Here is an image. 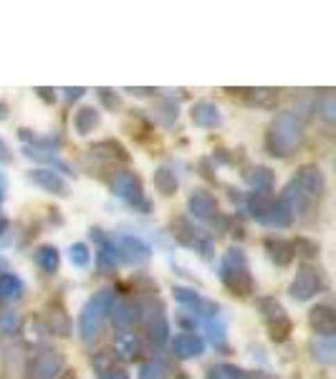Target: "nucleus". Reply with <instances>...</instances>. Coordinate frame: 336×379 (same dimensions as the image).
<instances>
[{
    "label": "nucleus",
    "mask_w": 336,
    "mask_h": 379,
    "mask_svg": "<svg viewBox=\"0 0 336 379\" xmlns=\"http://www.w3.org/2000/svg\"><path fill=\"white\" fill-rule=\"evenodd\" d=\"M114 303V291L112 288H101L96 296H94L92 301L86 303V309L81 311V319H78V334L84 342H94L101 329V321H104V316L109 314Z\"/></svg>",
    "instance_id": "nucleus-1"
},
{
    "label": "nucleus",
    "mask_w": 336,
    "mask_h": 379,
    "mask_svg": "<svg viewBox=\"0 0 336 379\" xmlns=\"http://www.w3.org/2000/svg\"><path fill=\"white\" fill-rule=\"evenodd\" d=\"M301 140V121L296 119V114L286 112L280 114L274 124V132H271V144L278 155H288L291 149L299 144Z\"/></svg>",
    "instance_id": "nucleus-2"
},
{
    "label": "nucleus",
    "mask_w": 336,
    "mask_h": 379,
    "mask_svg": "<svg viewBox=\"0 0 336 379\" xmlns=\"http://www.w3.org/2000/svg\"><path fill=\"white\" fill-rule=\"evenodd\" d=\"M223 278L233 291H248L251 288V276L245 268L243 251H228L223 260Z\"/></svg>",
    "instance_id": "nucleus-3"
},
{
    "label": "nucleus",
    "mask_w": 336,
    "mask_h": 379,
    "mask_svg": "<svg viewBox=\"0 0 336 379\" xmlns=\"http://www.w3.org/2000/svg\"><path fill=\"white\" fill-rule=\"evenodd\" d=\"M316 291H319V276H316L311 268H301V271L296 273L294 286H291V294H294V298L303 301V298H311Z\"/></svg>",
    "instance_id": "nucleus-4"
},
{
    "label": "nucleus",
    "mask_w": 336,
    "mask_h": 379,
    "mask_svg": "<svg viewBox=\"0 0 336 379\" xmlns=\"http://www.w3.org/2000/svg\"><path fill=\"white\" fill-rule=\"evenodd\" d=\"M31 180H33L38 187L49 190V192H56V195H66L69 192V185H66V180H63L58 172H53V169H33L31 172Z\"/></svg>",
    "instance_id": "nucleus-5"
},
{
    "label": "nucleus",
    "mask_w": 336,
    "mask_h": 379,
    "mask_svg": "<svg viewBox=\"0 0 336 379\" xmlns=\"http://www.w3.org/2000/svg\"><path fill=\"white\" fill-rule=\"evenodd\" d=\"M205 349L203 339L195 337V334H177L172 339V351H175L180 359H190V357H200Z\"/></svg>",
    "instance_id": "nucleus-6"
},
{
    "label": "nucleus",
    "mask_w": 336,
    "mask_h": 379,
    "mask_svg": "<svg viewBox=\"0 0 336 379\" xmlns=\"http://www.w3.org/2000/svg\"><path fill=\"white\" fill-rule=\"evenodd\" d=\"M112 187H114V192H117V195L124 197V200H129V203L144 205V200H142V190H140V185H137L134 175H129V172H121L119 177H114Z\"/></svg>",
    "instance_id": "nucleus-7"
},
{
    "label": "nucleus",
    "mask_w": 336,
    "mask_h": 379,
    "mask_svg": "<svg viewBox=\"0 0 336 379\" xmlns=\"http://www.w3.org/2000/svg\"><path fill=\"white\" fill-rule=\"evenodd\" d=\"M119 251L124 253V258L129 260V263H142V260H147V255H149L147 243H144L142 238H132V235L121 238Z\"/></svg>",
    "instance_id": "nucleus-8"
},
{
    "label": "nucleus",
    "mask_w": 336,
    "mask_h": 379,
    "mask_svg": "<svg viewBox=\"0 0 336 379\" xmlns=\"http://www.w3.org/2000/svg\"><path fill=\"white\" fill-rule=\"evenodd\" d=\"M192 121H195L197 126L210 129V126L220 124V112H217V106L210 104V101H200V104L192 106Z\"/></svg>",
    "instance_id": "nucleus-9"
},
{
    "label": "nucleus",
    "mask_w": 336,
    "mask_h": 379,
    "mask_svg": "<svg viewBox=\"0 0 336 379\" xmlns=\"http://www.w3.org/2000/svg\"><path fill=\"white\" fill-rule=\"evenodd\" d=\"M190 212H192L195 218H200V220L212 218V215L217 212L215 200H212L208 192H195V195L190 197Z\"/></svg>",
    "instance_id": "nucleus-10"
},
{
    "label": "nucleus",
    "mask_w": 336,
    "mask_h": 379,
    "mask_svg": "<svg viewBox=\"0 0 336 379\" xmlns=\"http://www.w3.org/2000/svg\"><path fill=\"white\" fill-rule=\"evenodd\" d=\"M58 369H61V357L58 354H41V357L35 359V364H33V374L38 379H51V377H56Z\"/></svg>",
    "instance_id": "nucleus-11"
},
{
    "label": "nucleus",
    "mask_w": 336,
    "mask_h": 379,
    "mask_svg": "<svg viewBox=\"0 0 336 379\" xmlns=\"http://www.w3.org/2000/svg\"><path fill=\"white\" fill-rule=\"evenodd\" d=\"M74 126H76L78 134H89L94 132L99 126V112L94 106H84V109H78L76 117H74Z\"/></svg>",
    "instance_id": "nucleus-12"
},
{
    "label": "nucleus",
    "mask_w": 336,
    "mask_h": 379,
    "mask_svg": "<svg viewBox=\"0 0 336 379\" xmlns=\"http://www.w3.org/2000/svg\"><path fill=\"white\" fill-rule=\"evenodd\" d=\"M35 263H38V268H43L46 273L56 271V266H58V253H56V248H49V246L38 248V251H35Z\"/></svg>",
    "instance_id": "nucleus-13"
},
{
    "label": "nucleus",
    "mask_w": 336,
    "mask_h": 379,
    "mask_svg": "<svg viewBox=\"0 0 336 379\" xmlns=\"http://www.w3.org/2000/svg\"><path fill=\"white\" fill-rule=\"evenodd\" d=\"M154 185H157V190H160V192H165V195L175 192V187H177L175 172H169L167 167L157 169V172H154Z\"/></svg>",
    "instance_id": "nucleus-14"
},
{
    "label": "nucleus",
    "mask_w": 336,
    "mask_h": 379,
    "mask_svg": "<svg viewBox=\"0 0 336 379\" xmlns=\"http://www.w3.org/2000/svg\"><path fill=\"white\" fill-rule=\"evenodd\" d=\"M21 291H23L21 281H18L13 273L0 276V296H3V298H18Z\"/></svg>",
    "instance_id": "nucleus-15"
},
{
    "label": "nucleus",
    "mask_w": 336,
    "mask_h": 379,
    "mask_svg": "<svg viewBox=\"0 0 336 379\" xmlns=\"http://www.w3.org/2000/svg\"><path fill=\"white\" fill-rule=\"evenodd\" d=\"M314 326L316 331H321V337H331V331H334V316H331V311L329 309L314 311Z\"/></svg>",
    "instance_id": "nucleus-16"
},
{
    "label": "nucleus",
    "mask_w": 336,
    "mask_h": 379,
    "mask_svg": "<svg viewBox=\"0 0 336 379\" xmlns=\"http://www.w3.org/2000/svg\"><path fill=\"white\" fill-rule=\"evenodd\" d=\"M114 311V321L119 323V326H126V323H132L134 319H137V314H134V306L132 303H112V309Z\"/></svg>",
    "instance_id": "nucleus-17"
},
{
    "label": "nucleus",
    "mask_w": 336,
    "mask_h": 379,
    "mask_svg": "<svg viewBox=\"0 0 336 379\" xmlns=\"http://www.w3.org/2000/svg\"><path fill=\"white\" fill-rule=\"evenodd\" d=\"M99 266L101 268H109V266H114V260H117V251H114V243H109L106 238H101L99 235Z\"/></svg>",
    "instance_id": "nucleus-18"
},
{
    "label": "nucleus",
    "mask_w": 336,
    "mask_h": 379,
    "mask_svg": "<svg viewBox=\"0 0 336 379\" xmlns=\"http://www.w3.org/2000/svg\"><path fill=\"white\" fill-rule=\"evenodd\" d=\"M114 349H117L119 357L129 359L134 354V349H137V342H134L132 334H119V337L114 339Z\"/></svg>",
    "instance_id": "nucleus-19"
},
{
    "label": "nucleus",
    "mask_w": 336,
    "mask_h": 379,
    "mask_svg": "<svg viewBox=\"0 0 336 379\" xmlns=\"http://www.w3.org/2000/svg\"><path fill=\"white\" fill-rule=\"evenodd\" d=\"M69 258L76 268H86L89 266V260H92V255H89V248H86L84 243H76V246H71Z\"/></svg>",
    "instance_id": "nucleus-20"
},
{
    "label": "nucleus",
    "mask_w": 336,
    "mask_h": 379,
    "mask_svg": "<svg viewBox=\"0 0 336 379\" xmlns=\"http://www.w3.org/2000/svg\"><path fill=\"white\" fill-rule=\"evenodd\" d=\"M314 351H316V357L321 359V362H331V359H334V342H331V337L316 339Z\"/></svg>",
    "instance_id": "nucleus-21"
},
{
    "label": "nucleus",
    "mask_w": 336,
    "mask_h": 379,
    "mask_svg": "<svg viewBox=\"0 0 336 379\" xmlns=\"http://www.w3.org/2000/svg\"><path fill=\"white\" fill-rule=\"evenodd\" d=\"M175 298L177 303H183V306H187V309L192 311L200 306V296H197L195 291H187V288H175Z\"/></svg>",
    "instance_id": "nucleus-22"
},
{
    "label": "nucleus",
    "mask_w": 336,
    "mask_h": 379,
    "mask_svg": "<svg viewBox=\"0 0 336 379\" xmlns=\"http://www.w3.org/2000/svg\"><path fill=\"white\" fill-rule=\"evenodd\" d=\"M210 379H240V372L230 364H217L210 369Z\"/></svg>",
    "instance_id": "nucleus-23"
},
{
    "label": "nucleus",
    "mask_w": 336,
    "mask_h": 379,
    "mask_svg": "<svg viewBox=\"0 0 336 379\" xmlns=\"http://www.w3.org/2000/svg\"><path fill=\"white\" fill-rule=\"evenodd\" d=\"M205 329H208V334H210V339L215 342V344H220V342H223V337H225V334H223V323L217 321L215 316L205 321Z\"/></svg>",
    "instance_id": "nucleus-24"
},
{
    "label": "nucleus",
    "mask_w": 336,
    "mask_h": 379,
    "mask_svg": "<svg viewBox=\"0 0 336 379\" xmlns=\"http://www.w3.org/2000/svg\"><path fill=\"white\" fill-rule=\"evenodd\" d=\"M140 379H165V369L160 364L149 362V364H144L140 369Z\"/></svg>",
    "instance_id": "nucleus-25"
},
{
    "label": "nucleus",
    "mask_w": 336,
    "mask_h": 379,
    "mask_svg": "<svg viewBox=\"0 0 336 379\" xmlns=\"http://www.w3.org/2000/svg\"><path fill=\"white\" fill-rule=\"evenodd\" d=\"M255 175H251V183L255 185V187H268L271 185V172L268 169H253Z\"/></svg>",
    "instance_id": "nucleus-26"
},
{
    "label": "nucleus",
    "mask_w": 336,
    "mask_h": 379,
    "mask_svg": "<svg viewBox=\"0 0 336 379\" xmlns=\"http://www.w3.org/2000/svg\"><path fill=\"white\" fill-rule=\"evenodd\" d=\"M15 323H18V319H15L13 314H6V316H0V326H3V329H15Z\"/></svg>",
    "instance_id": "nucleus-27"
},
{
    "label": "nucleus",
    "mask_w": 336,
    "mask_h": 379,
    "mask_svg": "<svg viewBox=\"0 0 336 379\" xmlns=\"http://www.w3.org/2000/svg\"><path fill=\"white\" fill-rule=\"evenodd\" d=\"M0 160H8V147L3 140H0Z\"/></svg>",
    "instance_id": "nucleus-28"
},
{
    "label": "nucleus",
    "mask_w": 336,
    "mask_h": 379,
    "mask_svg": "<svg viewBox=\"0 0 336 379\" xmlns=\"http://www.w3.org/2000/svg\"><path fill=\"white\" fill-rule=\"evenodd\" d=\"M104 379H126V374H121V372H109Z\"/></svg>",
    "instance_id": "nucleus-29"
}]
</instances>
